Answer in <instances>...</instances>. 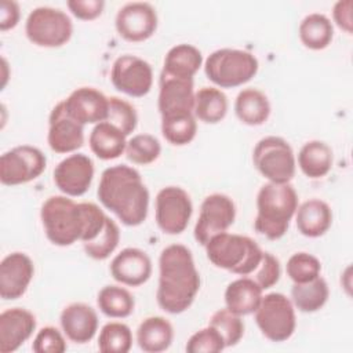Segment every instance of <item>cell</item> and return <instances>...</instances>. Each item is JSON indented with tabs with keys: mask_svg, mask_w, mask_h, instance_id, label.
Returning <instances> with one entry per match:
<instances>
[{
	"mask_svg": "<svg viewBox=\"0 0 353 353\" xmlns=\"http://www.w3.org/2000/svg\"><path fill=\"white\" fill-rule=\"evenodd\" d=\"M237 119L247 125H261L270 116V102L268 97L256 88H245L239 92L234 101Z\"/></svg>",
	"mask_w": 353,
	"mask_h": 353,
	"instance_id": "29",
	"label": "cell"
},
{
	"mask_svg": "<svg viewBox=\"0 0 353 353\" xmlns=\"http://www.w3.org/2000/svg\"><path fill=\"white\" fill-rule=\"evenodd\" d=\"M259 63L254 54L239 48H219L208 55L204 72L210 81L221 88H233L250 81Z\"/></svg>",
	"mask_w": 353,
	"mask_h": 353,
	"instance_id": "6",
	"label": "cell"
},
{
	"mask_svg": "<svg viewBox=\"0 0 353 353\" xmlns=\"http://www.w3.org/2000/svg\"><path fill=\"white\" fill-rule=\"evenodd\" d=\"M25 33L29 41L39 47L57 48L70 40L73 23L59 8L37 7L26 18Z\"/></svg>",
	"mask_w": 353,
	"mask_h": 353,
	"instance_id": "8",
	"label": "cell"
},
{
	"mask_svg": "<svg viewBox=\"0 0 353 353\" xmlns=\"http://www.w3.org/2000/svg\"><path fill=\"white\" fill-rule=\"evenodd\" d=\"M47 165L44 153L30 145L15 146L0 157V181L3 185L15 186L39 178Z\"/></svg>",
	"mask_w": 353,
	"mask_h": 353,
	"instance_id": "10",
	"label": "cell"
},
{
	"mask_svg": "<svg viewBox=\"0 0 353 353\" xmlns=\"http://www.w3.org/2000/svg\"><path fill=\"white\" fill-rule=\"evenodd\" d=\"M34 274V265L30 256L23 252H11L0 263V296L4 301L21 298Z\"/></svg>",
	"mask_w": 353,
	"mask_h": 353,
	"instance_id": "17",
	"label": "cell"
},
{
	"mask_svg": "<svg viewBox=\"0 0 353 353\" xmlns=\"http://www.w3.org/2000/svg\"><path fill=\"white\" fill-rule=\"evenodd\" d=\"M254 314L262 335L272 342H284L295 331V306L284 294L270 292L262 296Z\"/></svg>",
	"mask_w": 353,
	"mask_h": 353,
	"instance_id": "9",
	"label": "cell"
},
{
	"mask_svg": "<svg viewBox=\"0 0 353 353\" xmlns=\"http://www.w3.org/2000/svg\"><path fill=\"white\" fill-rule=\"evenodd\" d=\"M1 62H3V69L6 70V69H7V62H6V59L3 58V59H1ZM6 81H7V74H4V77H3V87L6 85Z\"/></svg>",
	"mask_w": 353,
	"mask_h": 353,
	"instance_id": "47",
	"label": "cell"
},
{
	"mask_svg": "<svg viewBox=\"0 0 353 353\" xmlns=\"http://www.w3.org/2000/svg\"><path fill=\"white\" fill-rule=\"evenodd\" d=\"M299 39L302 44L309 50H324L327 48L334 37L332 22L328 17L320 12L306 15L299 23Z\"/></svg>",
	"mask_w": 353,
	"mask_h": 353,
	"instance_id": "32",
	"label": "cell"
},
{
	"mask_svg": "<svg viewBox=\"0 0 353 353\" xmlns=\"http://www.w3.org/2000/svg\"><path fill=\"white\" fill-rule=\"evenodd\" d=\"M124 153L134 164L148 165L159 159L161 145L159 139L150 134H137L127 141Z\"/></svg>",
	"mask_w": 353,
	"mask_h": 353,
	"instance_id": "37",
	"label": "cell"
},
{
	"mask_svg": "<svg viewBox=\"0 0 353 353\" xmlns=\"http://www.w3.org/2000/svg\"><path fill=\"white\" fill-rule=\"evenodd\" d=\"M201 65V51L192 44L182 43L174 46L165 54L161 74L176 79L193 80L194 74L199 72Z\"/></svg>",
	"mask_w": 353,
	"mask_h": 353,
	"instance_id": "24",
	"label": "cell"
},
{
	"mask_svg": "<svg viewBox=\"0 0 353 353\" xmlns=\"http://www.w3.org/2000/svg\"><path fill=\"white\" fill-rule=\"evenodd\" d=\"M159 306L171 314L189 309L200 290V274L192 251L183 244L165 247L159 258Z\"/></svg>",
	"mask_w": 353,
	"mask_h": 353,
	"instance_id": "1",
	"label": "cell"
},
{
	"mask_svg": "<svg viewBox=\"0 0 353 353\" xmlns=\"http://www.w3.org/2000/svg\"><path fill=\"white\" fill-rule=\"evenodd\" d=\"M97 194L102 205L124 225L138 226L145 222L149 210V190L135 168L125 164L106 168L101 175Z\"/></svg>",
	"mask_w": 353,
	"mask_h": 353,
	"instance_id": "2",
	"label": "cell"
},
{
	"mask_svg": "<svg viewBox=\"0 0 353 353\" xmlns=\"http://www.w3.org/2000/svg\"><path fill=\"white\" fill-rule=\"evenodd\" d=\"M110 274L120 284L138 287L146 283L152 274L149 255L135 247L121 250L110 262Z\"/></svg>",
	"mask_w": 353,
	"mask_h": 353,
	"instance_id": "19",
	"label": "cell"
},
{
	"mask_svg": "<svg viewBox=\"0 0 353 353\" xmlns=\"http://www.w3.org/2000/svg\"><path fill=\"white\" fill-rule=\"evenodd\" d=\"M47 142L55 153H72L84 143V125L69 116L63 101L58 102L50 113Z\"/></svg>",
	"mask_w": 353,
	"mask_h": 353,
	"instance_id": "16",
	"label": "cell"
},
{
	"mask_svg": "<svg viewBox=\"0 0 353 353\" xmlns=\"http://www.w3.org/2000/svg\"><path fill=\"white\" fill-rule=\"evenodd\" d=\"M298 208V194L290 183L268 182L256 196L255 230L269 240L281 239Z\"/></svg>",
	"mask_w": 353,
	"mask_h": 353,
	"instance_id": "3",
	"label": "cell"
},
{
	"mask_svg": "<svg viewBox=\"0 0 353 353\" xmlns=\"http://www.w3.org/2000/svg\"><path fill=\"white\" fill-rule=\"evenodd\" d=\"M287 274L294 283H306L317 276L321 272L320 261L309 252H295L287 261Z\"/></svg>",
	"mask_w": 353,
	"mask_h": 353,
	"instance_id": "40",
	"label": "cell"
},
{
	"mask_svg": "<svg viewBox=\"0 0 353 353\" xmlns=\"http://www.w3.org/2000/svg\"><path fill=\"white\" fill-rule=\"evenodd\" d=\"M110 81L117 91L130 97L141 98L152 88L153 70L145 59L125 54L113 62Z\"/></svg>",
	"mask_w": 353,
	"mask_h": 353,
	"instance_id": "13",
	"label": "cell"
},
{
	"mask_svg": "<svg viewBox=\"0 0 353 353\" xmlns=\"http://www.w3.org/2000/svg\"><path fill=\"white\" fill-rule=\"evenodd\" d=\"M225 342L221 334L211 325L196 331L186 342V352L189 353H218L223 350Z\"/></svg>",
	"mask_w": 353,
	"mask_h": 353,
	"instance_id": "41",
	"label": "cell"
},
{
	"mask_svg": "<svg viewBox=\"0 0 353 353\" xmlns=\"http://www.w3.org/2000/svg\"><path fill=\"white\" fill-rule=\"evenodd\" d=\"M236 205L233 200L222 193L207 196L200 207V214L194 225V239L205 245L215 234L226 232L234 222Z\"/></svg>",
	"mask_w": 353,
	"mask_h": 353,
	"instance_id": "12",
	"label": "cell"
},
{
	"mask_svg": "<svg viewBox=\"0 0 353 353\" xmlns=\"http://www.w3.org/2000/svg\"><path fill=\"white\" fill-rule=\"evenodd\" d=\"M332 163V149L323 141H309L298 153V165L301 171L310 179L325 176L331 171Z\"/></svg>",
	"mask_w": 353,
	"mask_h": 353,
	"instance_id": "28",
	"label": "cell"
},
{
	"mask_svg": "<svg viewBox=\"0 0 353 353\" xmlns=\"http://www.w3.org/2000/svg\"><path fill=\"white\" fill-rule=\"evenodd\" d=\"M92 178L94 163L84 153H73L54 168L55 186L69 197L83 196L90 189Z\"/></svg>",
	"mask_w": 353,
	"mask_h": 353,
	"instance_id": "15",
	"label": "cell"
},
{
	"mask_svg": "<svg viewBox=\"0 0 353 353\" xmlns=\"http://www.w3.org/2000/svg\"><path fill=\"white\" fill-rule=\"evenodd\" d=\"M106 121L116 125L125 137H128L137 128L138 114L135 108L125 99L109 97V112Z\"/></svg>",
	"mask_w": 353,
	"mask_h": 353,
	"instance_id": "39",
	"label": "cell"
},
{
	"mask_svg": "<svg viewBox=\"0 0 353 353\" xmlns=\"http://www.w3.org/2000/svg\"><path fill=\"white\" fill-rule=\"evenodd\" d=\"M159 18L154 7L145 1L124 4L116 14L114 26L120 37L131 43L150 39L157 29Z\"/></svg>",
	"mask_w": 353,
	"mask_h": 353,
	"instance_id": "14",
	"label": "cell"
},
{
	"mask_svg": "<svg viewBox=\"0 0 353 353\" xmlns=\"http://www.w3.org/2000/svg\"><path fill=\"white\" fill-rule=\"evenodd\" d=\"M36 330V317L23 307H11L0 314V352L11 353L23 345Z\"/></svg>",
	"mask_w": 353,
	"mask_h": 353,
	"instance_id": "20",
	"label": "cell"
},
{
	"mask_svg": "<svg viewBox=\"0 0 353 353\" xmlns=\"http://www.w3.org/2000/svg\"><path fill=\"white\" fill-rule=\"evenodd\" d=\"M228 97L215 87H201L194 92V117L207 124L222 121L228 113Z\"/></svg>",
	"mask_w": 353,
	"mask_h": 353,
	"instance_id": "30",
	"label": "cell"
},
{
	"mask_svg": "<svg viewBox=\"0 0 353 353\" xmlns=\"http://www.w3.org/2000/svg\"><path fill=\"white\" fill-rule=\"evenodd\" d=\"M19 4L12 0H3L0 3V30L6 32L14 29L19 22Z\"/></svg>",
	"mask_w": 353,
	"mask_h": 353,
	"instance_id": "46",
	"label": "cell"
},
{
	"mask_svg": "<svg viewBox=\"0 0 353 353\" xmlns=\"http://www.w3.org/2000/svg\"><path fill=\"white\" fill-rule=\"evenodd\" d=\"M328 296V284L321 276L306 283H294L291 288V302L303 313L320 310L327 303Z\"/></svg>",
	"mask_w": 353,
	"mask_h": 353,
	"instance_id": "31",
	"label": "cell"
},
{
	"mask_svg": "<svg viewBox=\"0 0 353 353\" xmlns=\"http://www.w3.org/2000/svg\"><path fill=\"white\" fill-rule=\"evenodd\" d=\"M174 339L171 323L161 316H150L142 320L137 330L138 346L148 353L167 350Z\"/></svg>",
	"mask_w": 353,
	"mask_h": 353,
	"instance_id": "26",
	"label": "cell"
},
{
	"mask_svg": "<svg viewBox=\"0 0 353 353\" xmlns=\"http://www.w3.org/2000/svg\"><path fill=\"white\" fill-rule=\"evenodd\" d=\"M66 6L77 19L92 21L102 14L105 1L103 0H69Z\"/></svg>",
	"mask_w": 353,
	"mask_h": 353,
	"instance_id": "44",
	"label": "cell"
},
{
	"mask_svg": "<svg viewBox=\"0 0 353 353\" xmlns=\"http://www.w3.org/2000/svg\"><path fill=\"white\" fill-rule=\"evenodd\" d=\"M47 239L59 247L81 241L85 230L84 203H76L68 196L48 197L40 210Z\"/></svg>",
	"mask_w": 353,
	"mask_h": 353,
	"instance_id": "4",
	"label": "cell"
},
{
	"mask_svg": "<svg viewBox=\"0 0 353 353\" xmlns=\"http://www.w3.org/2000/svg\"><path fill=\"white\" fill-rule=\"evenodd\" d=\"M120 241V229L117 223L108 216L103 229L99 234L87 243H83V248L85 254L97 261H103L113 254Z\"/></svg>",
	"mask_w": 353,
	"mask_h": 353,
	"instance_id": "36",
	"label": "cell"
},
{
	"mask_svg": "<svg viewBox=\"0 0 353 353\" xmlns=\"http://www.w3.org/2000/svg\"><path fill=\"white\" fill-rule=\"evenodd\" d=\"M295 222L301 234L316 239L325 234L331 228L332 211L325 201L310 199L296 208Z\"/></svg>",
	"mask_w": 353,
	"mask_h": 353,
	"instance_id": "23",
	"label": "cell"
},
{
	"mask_svg": "<svg viewBox=\"0 0 353 353\" xmlns=\"http://www.w3.org/2000/svg\"><path fill=\"white\" fill-rule=\"evenodd\" d=\"M127 137L109 121H101L92 128L88 143L91 152L101 160H113L125 152Z\"/></svg>",
	"mask_w": 353,
	"mask_h": 353,
	"instance_id": "27",
	"label": "cell"
},
{
	"mask_svg": "<svg viewBox=\"0 0 353 353\" xmlns=\"http://www.w3.org/2000/svg\"><path fill=\"white\" fill-rule=\"evenodd\" d=\"M208 325L214 327L223 338L225 346H234L244 335V323L241 316L230 312L228 307L216 310L208 321Z\"/></svg>",
	"mask_w": 353,
	"mask_h": 353,
	"instance_id": "38",
	"label": "cell"
},
{
	"mask_svg": "<svg viewBox=\"0 0 353 353\" xmlns=\"http://www.w3.org/2000/svg\"><path fill=\"white\" fill-rule=\"evenodd\" d=\"M193 204L188 192L179 186H165L156 196V222L165 234L182 233L190 221Z\"/></svg>",
	"mask_w": 353,
	"mask_h": 353,
	"instance_id": "11",
	"label": "cell"
},
{
	"mask_svg": "<svg viewBox=\"0 0 353 353\" xmlns=\"http://www.w3.org/2000/svg\"><path fill=\"white\" fill-rule=\"evenodd\" d=\"M63 334L74 343L90 342L98 331V314L87 303L73 302L61 312Z\"/></svg>",
	"mask_w": 353,
	"mask_h": 353,
	"instance_id": "21",
	"label": "cell"
},
{
	"mask_svg": "<svg viewBox=\"0 0 353 353\" xmlns=\"http://www.w3.org/2000/svg\"><path fill=\"white\" fill-rule=\"evenodd\" d=\"M63 105L69 116L83 125L98 124L108 119L109 98L92 87L76 88L63 99Z\"/></svg>",
	"mask_w": 353,
	"mask_h": 353,
	"instance_id": "18",
	"label": "cell"
},
{
	"mask_svg": "<svg viewBox=\"0 0 353 353\" xmlns=\"http://www.w3.org/2000/svg\"><path fill=\"white\" fill-rule=\"evenodd\" d=\"M280 273L281 268L279 259L270 252L263 251L261 262L248 277H251L262 290H269L279 281Z\"/></svg>",
	"mask_w": 353,
	"mask_h": 353,
	"instance_id": "42",
	"label": "cell"
},
{
	"mask_svg": "<svg viewBox=\"0 0 353 353\" xmlns=\"http://www.w3.org/2000/svg\"><path fill=\"white\" fill-rule=\"evenodd\" d=\"M157 105L161 116L176 112H193V80L176 79L161 74Z\"/></svg>",
	"mask_w": 353,
	"mask_h": 353,
	"instance_id": "22",
	"label": "cell"
},
{
	"mask_svg": "<svg viewBox=\"0 0 353 353\" xmlns=\"http://www.w3.org/2000/svg\"><path fill=\"white\" fill-rule=\"evenodd\" d=\"M99 310L112 319L128 317L135 307L134 296L128 290L120 285H105L97 296Z\"/></svg>",
	"mask_w": 353,
	"mask_h": 353,
	"instance_id": "34",
	"label": "cell"
},
{
	"mask_svg": "<svg viewBox=\"0 0 353 353\" xmlns=\"http://www.w3.org/2000/svg\"><path fill=\"white\" fill-rule=\"evenodd\" d=\"M352 0H339L332 7V19L336 26L345 30L347 34H352L353 19H352Z\"/></svg>",
	"mask_w": 353,
	"mask_h": 353,
	"instance_id": "45",
	"label": "cell"
},
{
	"mask_svg": "<svg viewBox=\"0 0 353 353\" xmlns=\"http://www.w3.org/2000/svg\"><path fill=\"white\" fill-rule=\"evenodd\" d=\"M204 247L214 266L247 277L255 270L263 254L251 237L228 232L215 234Z\"/></svg>",
	"mask_w": 353,
	"mask_h": 353,
	"instance_id": "5",
	"label": "cell"
},
{
	"mask_svg": "<svg viewBox=\"0 0 353 353\" xmlns=\"http://www.w3.org/2000/svg\"><path fill=\"white\" fill-rule=\"evenodd\" d=\"M32 349L36 353H63L68 346L63 335L55 327H43L33 339Z\"/></svg>",
	"mask_w": 353,
	"mask_h": 353,
	"instance_id": "43",
	"label": "cell"
},
{
	"mask_svg": "<svg viewBox=\"0 0 353 353\" xmlns=\"http://www.w3.org/2000/svg\"><path fill=\"white\" fill-rule=\"evenodd\" d=\"M197 132V121L193 112H176L161 116V134L171 145L190 143Z\"/></svg>",
	"mask_w": 353,
	"mask_h": 353,
	"instance_id": "33",
	"label": "cell"
},
{
	"mask_svg": "<svg viewBox=\"0 0 353 353\" xmlns=\"http://www.w3.org/2000/svg\"><path fill=\"white\" fill-rule=\"evenodd\" d=\"M132 346V332L124 323L112 321L102 327L98 349L103 353H127Z\"/></svg>",
	"mask_w": 353,
	"mask_h": 353,
	"instance_id": "35",
	"label": "cell"
},
{
	"mask_svg": "<svg viewBox=\"0 0 353 353\" xmlns=\"http://www.w3.org/2000/svg\"><path fill=\"white\" fill-rule=\"evenodd\" d=\"M262 292L263 290L251 277L241 276L228 284L225 290V305L230 312L239 316H247L256 310L263 296Z\"/></svg>",
	"mask_w": 353,
	"mask_h": 353,
	"instance_id": "25",
	"label": "cell"
},
{
	"mask_svg": "<svg viewBox=\"0 0 353 353\" xmlns=\"http://www.w3.org/2000/svg\"><path fill=\"white\" fill-rule=\"evenodd\" d=\"M252 161L258 172L269 182L290 183L295 175L294 150L281 137L269 135L259 139L252 152Z\"/></svg>",
	"mask_w": 353,
	"mask_h": 353,
	"instance_id": "7",
	"label": "cell"
}]
</instances>
